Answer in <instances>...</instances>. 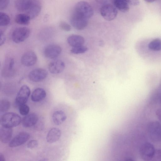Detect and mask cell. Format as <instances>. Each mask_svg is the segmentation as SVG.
Wrapping results in <instances>:
<instances>
[{
	"label": "cell",
	"instance_id": "12",
	"mask_svg": "<svg viewBox=\"0 0 161 161\" xmlns=\"http://www.w3.org/2000/svg\"><path fill=\"white\" fill-rule=\"evenodd\" d=\"M14 60L11 57L6 58L3 63L2 74L4 77H10L13 75L14 72Z\"/></svg>",
	"mask_w": 161,
	"mask_h": 161
},
{
	"label": "cell",
	"instance_id": "35",
	"mask_svg": "<svg viewBox=\"0 0 161 161\" xmlns=\"http://www.w3.org/2000/svg\"><path fill=\"white\" fill-rule=\"evenodd\" d=\"M126 1L129 4L133 6L137 5L139 3V1L137 0H126Z\"/></svg>",
	"mask_w": 161,
	"mask_h": 161
},
{
	"label": "cell",
	"instance_id": "9",
	"mask_svg": "<svg viewBox=\"0 0 161 161\" xmlns=\"http://www.w3.org/2000/svg\"><path fill=\"white\" fill-rule=\"evenodd\" d=\"M62 49L59 45L55 44L48 45L45 48L43 53L47 58L54 59L58 57L61 53Z\"/></svg>",
	"mask_w": 161,
	"mask_h": 161
},
{
	"label": "cell",
	"instance_id": "34",
	"mask_svg": "<svg viewBox=\"0 0 161 161\" xmlns=\"http://www.w3.org/2000/svg\"><path fill=\"white\" fill-rule=\"evenodd\" d=\"M0 45L1 46L4 44L5 41L6 37L4 33L1 30L0 31Z\"/></svg>",
	"mask_w": 161,
	"mask_h": 161
},
{
	"label": "cell",
	"instance_id": "26",
	"mask_svg": "<svg viewBox=\"0 0 161 161\" xmlns=\"http://www.w3.org/2000/svg\"><path fill=\"white\" fill-rule=\"evenodd\" d=\"M10 18L9 16L6 13L0 12V25L5 26L8 25L10 23Z\"/></svg>",
	"mask_w": 161,
	"mask_h": 161
},
{
	"label": "cell",
	"instance_id": "23",
	"mask_svg": "<svg viewBox=\"0 0 161 161\" xmlns=\"http://www.w3.org/2000/svg\"><path fill=\"white\" fill-rule=\"evenodd\" d=\"M30 17L25 13H21L17 14L15 17V22L19 25H28L31 19Z\"/></svg>",
	"mask_w": 161,
	"mask_h": 161
},
{
	"label": "cell",
	"instance_id": "14",
	"mask_svg": "<svg viewBox=\"0 0 161 161\" xmlns=\"http://www.w3.org/2000/svg\"><path fill=\"white\" fill-rule=\"evenodd\" d=\"M65 67L64 63L60 59H55L51 62L48 65V69L53 74H57L62 72Z\"/></svg>",
	"mask_w": 161,
	"mask_h": 161
},
{
	"label": "cell",
	"instance_id": "5",
	"mask_svg": "<svg viewBox=\"0 0 161 161\" xmlns=\"http://www.w3.org/2000/svg\"><path fill=\"white\" fill-rule=\"evenodd\" d=\"M155 150L152 144L148 142L144 143L140 148V157L144 161H150L153 156Z\"/></svg>",
	"mask_w": 161,
	"mask_h": 161
},
{
	"label": "cell",
	"instance_id": "33",
	"mask_svg": "<svg viewBox=\"0 0 161 161\" xmlns=\"http://www.w3.org/2000/svg\"><path fill=\"white\" fill-rule=\"evenodd\" d=\"M9 1L8 0H2L0 2V9L3 10L7 8L9 3Z\"/></svg>",
	"mask_w": 161,
	"mask_h": 161
},
{
	"label": "cell",
	"instance_id": "7",
	"mask_svg": "<svg viewBox=\"0 0 161 161\" xmlns=\"http://www.w3.org/2000/svg\"><path fill=\"white\" fill-rule=\"evenodd\" d=\"M87 19L73 12L70 18L71 25L75 29L80 30L85 29L88 24Z\"/></svg>",
	"mask_w": 161,
	"mask_h": 161
},
{
	"label": "cell",
	"instance_id": "18",
	"mask_svg": "<svg viewBox=\"0 0 161 161\" xmlns=\"http://www.w3.org/2000/svg\"><path fill=\"white\" fill-rule=\"evenodd\" d=\"M13 131L12 128L2 126L0 129V140L3 143L9 142L12 136Z\"/></svg>",
	"mask_w": 161,
	"mask_h": 161
},
{
	"label": "cell",
	"instance_id": "31",
	"mask_svg": "<svg viewBox=\"0 0 161 161\" xmlns=\"http://www.w3.org/2000/svg\"><path fill=\"white\" fill-rule=\"evenodd\" d=\"M60 28L63 31H69L71 30V26L67 23L64 21H61L59 24Z\"/></svg>",
	"mask_w": 161,
	"mask_h": 161
},
{
	"label": "cell",
	"instance_id": "24",
	"mask_svg": "<svg viewBox=\"0 0 161 161\" xmlns=\"http://www.w3.org/2000/svg\"><path fill=\"white\" fill-rule=\"evenodd\" d=\"M113 4L116 8L123 12H126L129 9V4L126 0H115Z\"/></svg>",
	"mask_w": 161,
	"mask_h": 161
},
{
	"label": "cell",
	"instance_id": "4",
	"mask_svg": "<svg viewBox=\"0 0 161 161\" xmlns=\"http://www.w3.org/2000/svg\"><path fill=\"white\" fill-rule=\"evenodd\" d=\"M30 30L26 27H20L15 29L13 31L11 38L15 43H19L25 40L30 36Z\"/></svg>",
	"mask_w": 161,
	"mask_h": 161
},
{
	"label": "cell",
	"instance_id": "32",
	"mask_svg": "<svg viewBox=\"0 0 161 161\" xmlns=\"http://www.w3.org/2000/svg\"><path fill=\"white\" fill-rule=\"evenodd\" d=\"M38 143L36 140H31L27 144V147L29 148H33L37 147Z\"/></svg>",
	"mask_w": 161,
	"mask_h": 161
},
{
	"label": "cell",
	"instance_id": "36",
	"mask_svg": "<svg viewBox=\"0 0 161 161\" xmlns=\"http://www.w3.org/2000/svg\"><path fill=\"white\" fill-rule=\"evenodd\" d=\"M0 161H5L4 156L2 153L0 154Z\"/></svg>",
	"mask_w": 161,
	"mask_h": 161
},
{
	"label": "cell",
	"instance_id": "6",
	"mask_svg": "<svg viewBox=\"0 0 161 161\" xmlns=\"http://www.w3.org/2000/svg\"><path fill=\"white\" fill-rule=\"evenodd\" d=\"M100 12L102 16L105 19L109 21L114 19L118 14L116 8L110 4H105L102 6Z\"/></svg>",
	"mask_w": 161,
	"mask_h": 161
},
{
	"label": "cell",
	"instance_id": "1",
	"mask_svg": "<svg viewBox=\"0 0 161 161\" xmlns=\"http://www.w3.org/2000/svg\"><path fill=\"white\" fill-rule=\"evenodd\" d=\"M0 122L2 126L12 128L18 125L21 122V119L17 114L8 112L2 116Z\"/></svg>",
	"mask_w": 161,
	"mask_h": 161
},
{
	"label": "cell",
	"instance_id": "37",
	"mask_svg": "<svg viewBox=\"0 0 161 161\" xmlns=\"http://www.w3.org/2000/svg\"><path fill=\"white\" fill-rule=\"evenodd\" d=\"M158 97L159 102L160 105H161V86L160 89Z\"/></svg>",
	"mask_w": 161,
	"mask_h": 161
},
{
	"label": "cell",
	"instance_id": "17",
	"mask_svg": "<svg viewBox=\"0 0 161 161\" xmlns=\"http://www.w3.org/2000/svg\"><path fill=\"white\" fill-rule=\"evenodd\" d=\"M38 120V118L36 114L31 113L23 118L22 121V124L25 127H30L36 125Z\"/></svg>",
	"mask_w": 161,
	"mask_h": 161
},
{
	"label": "cell",
	"instance_id": "16",
	"mask_svg": "<svg viewBox=\"0 0 161 161\" xmlns=\"http://www.w3.org/2000/svg\"><path fill=\"white\" fill-rule=\"evenodd\" d=\"M61 130L58 128L53 127L48 131L47 136L46 140L49 143H54L59 139L61 136Z\"/></svg>",
	"mask_w": 161,
	"mask_h": 161
},
{
	"label": "cell",
	"instance_id": "3",
	"mask_svg": "<svg viewBox=\"0 0 161 161\" xmlns=\"http://www.w3.org/2000/svg\"><path fill=\"white\" fill-rule=\"evenodd\" d=\"M73 12L88 19L93 14V9L87 2L81 1L77 3L75 6Z\"/></svg>",
	"mask_w": 161,
	"mask_h": 161
},
{
	"label": "cell",
	"instance_id": "19",
	"mask_svg": "<svg viewBox=\"0 0 161 161\" xmlns=\"http://www.w3.org/2000/svg\"><path fill=\"white\" fill-rule=\"evenodd\" d=\"M67 41L68 44L73 47L83 45L84 39L80 35H72L68 37Z\"/></svg>",
	"mask_w": 161,
	"mask_h": 161
},
{
	"label": "cell",
	"instance_id": "22",
	"mask_svg": "<svg viewBox=\"0 0 161 161\" xmlns=\"http://www.w3.org/2000/svg\"><path fill=\"white\" fill-rule=\"evenodd\" d=\"M46 93L45 90L41 88L35 89L32 92L31 99L34 102H38L43 100L46 97Z\"/></svg>",
	"mask_w": 161,
	"mask_h": 161
},
{
	"label": "cell",
	"instance_id": "21",
	"mask_svg": "<svg viewBox=\"0 0 161 161\" xmlns=\"http://www.w3.org/2000/svg\"><path fill=\"white\" fill-rule=\"evenodd\" d=\"M52 118L54 124L57 125H59L66 120L67 116L64 111L57 110L53 113Z\"/></svg>",
	"mask_w": 161,
	"mask_h": 161
},
{
	"label": "cell",
	"instance_id": "10",
	"mask_svg": "<svg viewBox=\"0 0 161 161\" xmlns=\"http://www.w3.org/2000/svg\"><path fill=\"white\" fill-rule=\"evenodd\" d=\"M30 138V134L27 132H21L12 139L9 142V146L14 147L19 146L25 143Z\"/></svg>",
	"mask_w": 161,
	"mask_h": 161
},
{
	"label": "cell",
	"instance_id": "27",
	"mask_svg": "<svg viewBox=\"0 0 161 161\" xmlns=\"http://www.w3.org/2000/svg\"><path fill=\"white\" fill-rule=\"evenodd\" d=\"M88 50L87 48L83 45L72 47L70 50L71 53L74 54H80L85 53Z\"/></svg>",
	"mask_w": 161,
	"mask_h": 161
},
{
	"label": "cell",
	"instance_id": "38",
	"mask_svg": "<svg viewBox=\"0 0 161 161\" xmlns=\"http://www.w3.org/2000/svg\"><path fill=\"white\" fill-rule=\"evenodd\" d=\"M125 161H135L134 159L131 158H126Z\"/></svg>",
	"mask_w": 161,
	"mask_h": 161
},
{
	"label": "cell",
	"instance_id": "30",
	"mask_svg": "<svg viewBox=\"0 0 161 161\" xmlns=\"http://www.w3.org/2000/svg\"><path fill=\"white\" fill-rule=\"evenodd\" d=\"M150 161H161V149L155 150L153 156Z\"/></svg>",
	"mask_w": 161,
	"mask_h": 161
},
{
	"label": "cell",
	"instance_id": "15",
	"mask_svg": "<svg viewBox=\"0 0 161 161\" xmlns=\"http://www.w3.org/2000/svg\"><path fill=\"white\" fill-rule=\"evenodd\" d=\"M41 8L42 5L40 2L37 0H33L30 8L25 14L28 15L32 19L39 15Z\"/></svg>",
	"mask_w": 161,
	"mask_h": 161
},
{
	"label": "cell",
	"instance_id": "29",
	"mask_svg": "<svg viewBox=\"0 0 161 161\" xmlns=\"http://www.w3.org/2000/svg\"><path fill=\"white\" fill-rule=\"evenodd\" d=\"M19 111L20 114L23 115H28L30 111V108L26 104L19 106Z\"/></svg>",
	"mask_w": 161,
	"mask_h": 161
},
{
	"label": "cell",
	"instance_id": "11",
	"mask_svg": "<svg viewBox=\"0 0 161 161\" xmlns=\"http://www.w3.org/2000/svg\"><path fill=\"white\" fill-rule=\"evenodd\" d=\"M47 74L46 70L42 68H36L30 72L28 77L32 81L38 82L45 79L47 76Z\"/></svg>",
	"mask_w": 161,
	"mask_h": 161
},
{
	"label": "cell",
	"instance_id": "20",
	"mask_svg": "<svg viewBox=\"0 0 161 161\" xmlns=\"http://www.w3.org/2000/svg\"><path fill=\"white\" fill-rule=\"evenodd\" d=\"M32 0H17L14 1L16 8L19 11L25 13L30 8Z\"/></svg>",
	"mask_w": 161,
	"mask_h": 161
},
{
	"label": "cell",
	"instance_id": "25",
	"mask_svg": "<svg viewBox=\"0 0 161 161\" xmlns=\"http://www.w3.org/2000/svg\"><path fill=\"white\" fill-rule=\"evenodd\" d=\"M149 48L153 51H159L161 50V39L156 38L150 42L148 45Z\"/></svg>",
	"mask_w": 161,
	"mask_h": 161
},
{
	"label": "cell",
	"instance_id": "39",
	"mask_svg": "<svg viewBox=\"0 0 161 161\" xmlns=\"http://www.w3.org/2000/svg\"><path fill=\"white\" fill-rule=\"evenodd\" d=\"M38 161H48V159L46 158H44L40 159Z\"/></svg>",
	"mask_w": 161,
	"mask_h": 161
},
{
	"label": "cell",
	"instance_id": "8",
	"mask_svg": "<svg viewBox=\"0 0 161 161\" xmlns=\"http://www.w3.org/2000/svg\"><path fill=\"white\" fill-rule=\"evenodd\" d=\"M31 91L26 85H23L20 88L16 96L15 102L18 106L25 104L30 96Z\"/></svg>",
	"mask_w": 161,
	"mask_h": 161
},
{
	"label": "cell",
	"instance_id": "28",
	"mask_svg": "<svg viewBox=\"0 0 161 161\" xmlns=\"http://www.w3.org/2000/svg\"><path fill=\"white\" fill-rule=\"evenodd\" d=\"M10 103L6 99L1 100L0 103V111L1 112L7 111L9 108Z\"/></svg>",
	"mask_w": 161,
	"mask_h": 161
},
{
	"label": "cell",
	"instance_id": "2",
	"mask_svg": "<svg viewBox=\"0 0 161 161\" xmlns=\"http://www.w3.org/2000/svg\"><path fill=\"white\" fill-rule=\"evenodd\" d=\"M148 136L153 142H161V123L157 121L149 122L147 125Z\"/></svg>",
	"mask_w": 161,
	"mask_h": 161
},
{
	"label": "cell",
	"instance_id": "13",
	"mask_svg": "<svg viewBox=\"0 0 161 161\" xmlns=\"http://www.w3.org/2000/svg\"><path fill=\"white\" fill-rule=\"evenodd\" d=\"M37 60V56L35 52L29 51L23 54L21 58V62L24 66L29 67L34 65Z\"/></svg>",
	"mask_w": 161,
	"mask_h": 161
}]
</instances>
